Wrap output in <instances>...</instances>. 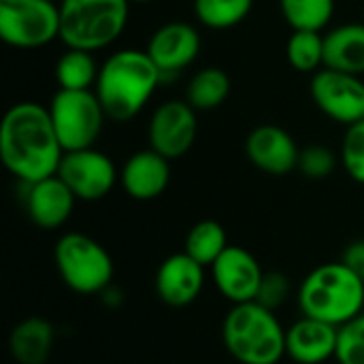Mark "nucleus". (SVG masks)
Here are the masks:
<instances>
[{
	"mask_svg": "<svg viewBox=\"0 0 364 364\" xmlns=\"http://www.w3.org/2000/svg\"><path fill=\"white\" fill-rule=\"evenodd\" d=\"M0 158L4 168L23 186L58 173L64 147L53 128L49 107L23 100L4 113L0 124Z\"/></svg>",
	"mask_w": 364,
	"mask_h": 364,
	"instance_id": "obj_1",
	"label": "nucleus"
},
{
	"mask_svg": "<svg viewBox=\"0 0 364 364\" xmlns=\"http://www.w3.org/2000/svg\"><path fill=\"white\" fill-rule=\"evenodd\" d=\"M162 79L145 49H119L102 62L94 92L107 119L130 122L145 109Z\"/></svg>",
	"mask_w": 364,
	"mask_h": 364,
	"instance_id": "obj_2",
	"label": "nucleus"
},
{
	"mask_svg": "<svg viewBox=\"0 0 364 364\" xmlns=\"http://www.w3.org/2000/svg\"><path fill=\"white\" fill-rule=\"evenodd\" d=\"M296 303L303 316L341 328L364 311V279L341 260L320 264L301 282Z\"/></svg>",
	"mask_w": 364,
	"mask_h": 364,
	"instance_id": "obj_3",
	"label": "nucleus"
},
{
	"mask_svg": "<svg viewBox=\"0 0 364 364\" xmlns=\"http://www.w3.org/2000/svg\"><path fill=\"white\" fill-rule=\"evenodd\" d=\"M226 352L239 364H279L286 356V328L260 303L232 305L222 322Z\"/></svg>",
	"mask_w": 364,
	"mask_h": 364,
	"instance_id": "obj_4",
	"label": "nucleus"
},
{
	"mask_svg": "<svg viewBox=\"0 0 364 364\" xmlns=\"http://www.w3.org/2000/svg\"><path fill=\"white\" fill-rule=\"evenodd\" d=\"M60 41L68 49L98 51L113 45L128 23V0H60Z\"/></svg>",
	"mask_w": 364,
	"mask_h": 364,
	"instance_id": "obj_5",
	"label": "nucleus"
},
{
	"mask_svg": "<svg viewBox=\"0 0 364 364\" xmlns=\"http://www.w3.org/2000/svg\"><path fill=\"white\" fill-rule=\"evenodd\" d=\"M53 260L60 279L77 294H102L113 286V258L92 237L83 232H66L53 247Z\"/></svg>",
	"mask_w": 364,
	"mask_h": 364,
	"instance_id": "obj_6",
	"label": "nucleus"
},
{
	"mask_svg": "<svg viewBox=\"0 0 364 364\" xmlns=\"http://www.w3.org/2000/svg\"><path fill=\"white\" fill-rule=\"evenodd\" d=\"M49 113L64 151L94 147L107 119L94 90H58L49 102Z\"/></svg>",
	"mask_w": 364,
	"mask_h": 364,
	"instance_id": "obj_7",
	"label": "nucleus"
},
{
	"mask_svg": "<svg viewBox=\"0 0 364 364\" xmlns=\"http://www.w3.org/2000/svg\"><path fill=\"white\" fill-rule=\"evenodd\" d=\"M0 36L15 49H41L60 38V6L53 0H0Z\"/></svg>",
	"mask_w": 364,
	"mask_h": 364,
	"instance_id": "obj_8",
	"label": "nucleus"
},
{
	"mask_svg": "<svg viewBox=\"0 0 364 364\" xmlns=\"http://www.w3.org/2000/svg\"><path fill=\"white\" fill-rule=\"evenodd\" d=\"M55 175L70 188L75 198L83 203L105 198L117 183V168L113 160L94 147L64 151Z\"/></svg>",
	"mask_w": 364,
	"mask_h": 364,
	"instance_id": "obj_9",
	"label": "nucleus"
},
{
	"mask_svg": "<svg viewBox=\"0 0 364 364\" xmlns=\"http://www.w3.org/2000/svg\"><path fill=\"white\" fill-rule=\"evenodd\" d=\"M316 107L337 124L352 126L364 119V83L360 77L322 68L309 83Z\"/></svg>",
	"mask_w": 364,
	"mask_h": 364,
	"instance_id": "obj_10",
	"label": "nucleus"
},
{
	"mask_svg": "<svg viewBox=\"0 0 364 364\" xmlns=\"http://www.w3.org/2000/svg\"><path fill=\"white\" fill-rule=\"evenodd\" d=\"M196 132V111L188 100H166L151 113L147 126L149 149L158 151L166 160H177L192 149Z\"/></svg>",
	"mask_w": 364,
	"mask_h": 364,
	"instance_id": "obj_11",
	"label": "nucleus"
},
{
	"mask_svg": "<svg viewBox=\"0 0 364 364\" xmlns=\"http://www.w3.org/2000/svg\"><path fill=\"white\" fill-rule=\"evenodd\" d=\"M209 271L218 292L232 305H243L258 299L264 271L256 256L247 250L228 245V250L211 264Z\"/></svg>",
	"mask_w": 364,
	"mask_h": 364,
	"instance_id": "obj_12",
	"label": "nucleus"
},
{
	"mask_svg": "<svg viewBox=\"0 0 364 364\" xmlns=\"http://www.w3.org/2000/svg\"><path fill=\"white\" fill-rule=\"evenodd\" d=\"M245 156L258 171L273 177H284L299 168L301 149L288 130L282 126L262 124L247 134Z\"/></svg>",
	"mask_w": 364,
	"mask_h": 364,
	"instance_id": "obj_13",
	"label": "nucleus"
},
{
	"mask_svg": "<svg viewBox=\"0 0 364 364\" xmlns=\"http://www.w3.org/2000/svg\"><path fill=\"white\" fill-rule=\"evenodd\" d=\"M200 45V32L192 23L168 21L149 36L145 51L160 68L162 77H168L188 68L198 58Z\"/></svg>",
	"mask_w": 364,
	"mask_h": 364,
	"instance_id": "obj_14",
	"label": "nucleus"
},
{
	"mask_svg": "<svg viewBox=\"0 0 364 364\" xmlns=\"http://www.w3.org/2000/svg\"><path fill=\"white\" fill-rule=\"evenodd\" d=\"M205 271L207 269L186 252L164 258L154 277L158 299L177 309L192 305L205 288Z\"/></svg>",
	"mask_w": 364,
	"mask_h": 364,
	"instance_id": "obj_15",
	"label": "nucleus"
},
{
	"mask_svg": "<svg viewBox=\"0 0 364 364\" xmlns=\"http://www.w3.org/2000/svg\"><path fill=\"white\" fill-rule=\"evenodd\" d=\"M75 203H77L75 194L58 175L26 186V196H23L26 213L30 222L41 230L62 228L70 220L75 211Z\"/></svg>",
	"mask_w": 364,
	"mask_h": 364,
	"instance_id": "obj_16",
	"label": "nucleus"
},
{
	"mask_svg": "<svg viewBox=\"0 0 364 364\" xmlns=\"http://www.w3.org/2000/svg\"><path fill=\"white\" fill-rule=\"evenodd\" d=\"M339 328L303 316L286 328V356L296 364H324L335 360Z\"/></svg>",
	"mask_w": 364,
	"mask_h": 364,
	"instance_id": "obj_17",
	"label": "nucleus"
},
{
	"mask_svg": "<svg viewBox=\"0 0 364 364\" xmlns=\"http://www.w3.org/2000/svg\"><path fill=\"white\" fill-rule=\"evenodd\" d=\"M119 181L132 200H154L162 196L171 183V160L154 149H141L124 162Z\"/></svg>",
	"mask_w": 364,
	"mask_h": 364,
	"instance_id": "obj_18",
	"label": "nucleus"
},
{
	"mask_svg": "<svg viewBox=\"0 0 364 364\" xmlns=\"http://www.w3.org/2000/svg\"><path fill=\"white\" fill-rule=\"evenodd\" d=\"M324 68L364 75V21L343 23L324 34Z\"/></svg>",
	"mask_w": 364,
	"mask_h": 364,
	"instance_id": "obj_19",
	"label": "nucleus"
},
{
	"mask_svg": "<svg viewBox=\"0 0 364 364\" xmlns=\"http://www.w3.org/2000/svg\"><path fill=\"white\" fill-rule=\"evenodd\" d=\"M55 343V328L45 318H26L9 335V354L17 364H45Z\"/></svg>",
	"mask_w": 364,
	"mask_h": 364,
	"instance_id": "obj_20",
	"label": "nucleus"
},
{
	"mask_svg": "<svg viewBox=\"0 0 364 364\" xmlns=\"http://www.w3.org/2000/svg\"><path fill=\"white\" fill-rule=\"evenodd\" d=\"M230 77L218 66H205L192 75L186 85V100L194 111H213L226 102Z\"/></svg>",
	"mask_w": 364,
	"mask_h": 364,
	"instance_id": "obj_21",
	"label": "nucleus"
},
{
	"mask_svg": "<svg viewBox=\"0 0 364 364\" xmlns=\"http://www.w3.org/2000/svg\"><path fill=\"white\" fill-rule=\"evenodd\" d=\"M228 235L220 222L200 220L186 235L183 252L205 269H211V264L228 250Z\"/></svg>",
	"mask_w": 364,
	"mask_h": 364,
	"instance_id": "obj_22",
	"label": "nucleus"
},
{
	"mask_svg": "<svg viewBox=\"0 0 364 364\" xmlns=\"http://www.w3.org/2000/svg\"><path fill=\"white\" fill-rule=\"evenodd\" d=\"M100 66L94 55L83 49H66L55 62V81L60 90H94Z\"/></svg>",
	"mask_w": 364,
	"mask_h": 364,
	"instance_id": "obj_23",
	"label": "nucleus"
},
{
	"mask_svg": "<svg viewBox=\"0 0 364 364\" xmlns=\"http://www.w3.org/2000/svg\"><path fill=\"white\" fill-rule=\"evenodd\" d=\"M279 11L292 30L322 32L335 17V0H279Z\"/></svg>",
	"mask_w": 364,
	"mask_h": 364,
	"instance_id": "obj_24",
	"label": "nucleus"
},
{
	"mask_svg": "<svg viewBox=\"0 0 364 364\" xmlns=\"http://www.w3.org/2000/svg\"><path fill=\"white\" fill-rule=\"evenodd\" d=\"M286 58L294 70L316 75L324 68V34L309 30H292L286 43Z\"/></svg>",
	"mask_w": 364,
	"mask_h": 364,
	"instance_id": "obj_25",
	"label": "nucleus"
},
{
	"mask_svg": "<svg viewBox=\"0 0 364 364\" xmlns=\"http://www.w3.org/2000/svg\"><path fill=\"white\" fill-rule=\"evenodd\" d=\"M254 9V0H194L196 19L211 30L239 26Z\"/></svg>",
	"mask_w": 364,
	"mask_h": 364,
	"instance_id": "obj_26",
	"label": "nucleus"
},
{
	"mask_svg": "<svg viewBox=\"0 0 364 364\" xmlns=\"http://www.w3.org/2000/svg\"><path fill=\"white\" fill-rule=\"evenodd\" d=\"M341 164L356 183L364 186V119L348 126L341 143Z\"/></svg>",
	"mask_w": 364,
	"mask_h": 364,
	"instance_id": "obj_27",
	"label": "nucleus"
},
{
	"mask_svg": "<svg viewBox=\"0 0 364 364\" xmlns=\"http://www.w3.org/2000/svg\"><path fill=\"white\" fill-rule=\"evenodd\" d=\"M335 360L339 364H364V311L339 328Z\"/></svg>",
	"mask_w": 364,
	"mask_h": 364,
	"instance_id": "obj_28",
	"label": "nucleus"
},
{
	"mask_svg": "<svg viewBox=\"0 0 364 364\" xmlns=\"http://www.w3.org/2000/svg\"><path fill=\"white\" fill-rule=\"evenodd\" d=\"M337 168V156L326 145H307L299 156V171L309 179H326Z\"/></svg>",
	"mask_w": 364,
	"mask_h": 364,
	"instance_id": "obj_29",
	"label": "nucleus"
},
{
	"mask_svg": "<svg viewBox=\"0 0 364 364\" xmlns=\"http://www.w3.org/2000/svg\"><path fill=\"white\" fill-rule=\"evenodd\" d=\"M288 296H290V279L282 271L264 273L256 303H260L262 307L275 311V309H279L288 301Z\"/></svg>",
	"mask_w": 364,
	"mask_h": 364,
	"instance_id": "obj_30",
	"label": "nucleus"
},
{
	"mask_svg": "<svg viewBox=\"0 0 364 364\" xmlns=\"http://www.w3.org/2000/svg\"><path fill=\"white\" fill-rule=\"evenodd\" d=\"M341 262L346 267H350L358 277L364 279V239L360 241H354L346 247L343 256H341Z\"/></svg>",
	"mask_w": 364,
	"mask_h": 364,
	"instance_id": "obj_31",
	"label": "nucleus"
},
{
	"mask_svg": "<svg viewBox=\"0 0 364 364\" xmlns=\"http://www.w3.org/2000/svg\"><path fill=\"white\" fill-rule=\"evenodd\" d=\"M130 4H149V2H154V0H128Z\"/></svg>",
	"mask_w": 364,
	"mask_h": 364,
	"instance_id": "obj_32",
	"label": "nucleus"
},
{
	"mask_svg": "<svg viewBox=\"0 0 364 364\" xmlns=\"http://www.w3.org/2000/svg\"><path fill=\"white\" fill-rule=\"evenodd\" d=\"M53 2H60V0H53Z\"/></svg>",
	"mask_w": 364,
	"mask_h": 364,
	"instance_id": "obj_33",
	"label": "nucleus"
},
{
	"mask_svg": "<svg viewBox=\"0 0 364 364\" xmlns=\"http://www.w3.org/2000/svg\"><path fill=\"white\" fill-rule=\"evenodd\" d=\"M363 21H364V19H363Z\"/></svg>",
	"mask_w": 364,
	"mask_h": 364,
	"instance_id": "obj_34",
	"label": "nucleus"
}]
</instances>
